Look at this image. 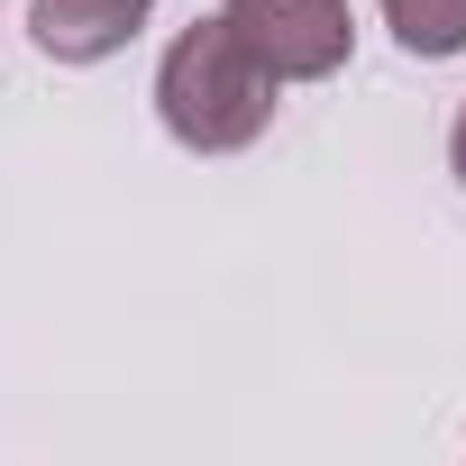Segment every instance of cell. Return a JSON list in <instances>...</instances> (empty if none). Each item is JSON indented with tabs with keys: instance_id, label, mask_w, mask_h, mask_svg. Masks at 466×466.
<instances>
[{
	"instance_id": "5b68a950",
	"label": "cell",
	"mask_w": 466,
	"mask_h": 466,
	"mask_svg": "<svg viewBox=\"0 0 466 466\" xmlns=\"http://www.w3.org/2000/svg\"><path fill=\"white\" fill-rule=\"evenodd\" d=\"M448 165H457V183H466V101H457V128H448Z\"/></svg>"
},
{
	"instance_id": "3957f363",
	"label": "cell",
	"mask_w": 466,
	"mask_h": 466,
	"mask_svg": "<svg viewBox=\"0 0 466 466\" xmlns=\"http://www.w3.org/2000/svg\"><path fill=\"white\" fill-rule=\"evenodd\" d=\"M156 0H28V28L46 65H101L147 28Z\"/></svg>"
},
{
	"instance_id": "6da1fadb",
	"label": "cell",
	"mask_w": 466,
	"mask_h": 466,
	"mask_svg": "<svg viewBox=\"0 0 466 466\" xmlns=\"http://www.w3.org/2000/svg\"><path fill=\"white\" fill-rule=\"evenodd\" d=\"M275 92H284V83L228 37V19L183 28V37L165 46V65H156V119H165V137L192 147V156H238V147H257V137L275 128Z\"/></svg>"
},
{
	"instance_id": "277c9868",
	"label": "cell",
	"mask_w": 466,
	"mask_h": 466,
	"mask_svg": "<svg viewBox=\"0 0 466 466\" xmlns=\"http://www.w3.org/2000/svg\"><path fill=\"white\" fill-rule=\"evenodd\" d=\"M384 28L402 37V56L448 65V56H466V0H384Z\"/></svg>"
},
{
	"instance_id": "7a4b0ae2",
	"label": "cell",
	"mask_w": 466,
	"mask_h": 466,
	"mask_svg": "<svg viewBox=\"0 0 466 466\" xmlns=\"http://www.w3.org/2000/svg\"><path fill=\"white\" fill-rule=\"evenodd\" d=\"M219 19L275 83H329L357 46L348 0H219Z\"/></svg>"
}]
</instances>
